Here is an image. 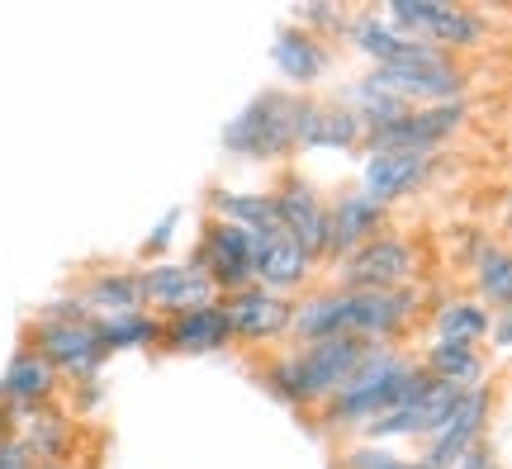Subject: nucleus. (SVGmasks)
<instances>
[{
	"label": "nucleus",
	"mask_w": 512,
	"mask_h": 469,
	"mask_svg": "<svg viewBox=\"0 0 512 469\" xmlns=\"http://www.w3.org/2000/svg\"><path fill=\"white\" fill-rule=\"evenodd\" d=\"M427 384H432V375L422 370L418 351L375 342L366 351V361L356 365V375H351L309 422L328 436V441H356L370 422H380L384 413H394L403 398H413L418 389H427Z\"/></svg>",
	"instance_id": "2"
},
{
	"label": "nucleus",
	"mask_w": 512,
	"mask_h": 469,
	"mask_svg": "<svg viewBox=\"0 0 512 469\" xmlns=\"http://www.w3.org/2000/svg\"><path fill=\"white\" fill-rule=\"evenodd\" d=\"M389 214H394V209L375 204V199H370L366 190H356V185L328 195V266H337V261L351 256L356 247H366L370 237H380L384 228H389Z\"/></svg>",
	"instance_id": "19"
},
{
	"label": "nucleus",
	"mask_w": 512,
	"mask_h": 469,
	"mask_svg": "<svg viewBox=\"0 0 512 469\" xmlns=\"http://www.w3.org/2000/svg\"><path fill=\"white\" fill-rule=\"evenodd\" d=\"M332 62H337V48L323 43V38H313L309 29H299V24H280L271 38V67L280 76V86L294 95H318V86L328 81Z\"/></svg>",
	"instance_id": "17"
},
{
	"label": "nucleus",
	"mask_w": 512,
	"mask_h": 469,
	"mask_svg": "<svg viewBox=\"0 0 512 469\" xmlns=\"http://www.w3.org/2000/svg\"><path fill=\"white\" fill-rule=\"evenodd\" d=\"M384 15L408 38H422L460 62L494 43V19L479 5H460V0H384Z\"/></svg>",
	"instance_id": "4"
},
{
	"label": "nucleus",
	"mask_w": 512,
	"mask_h": 469,
	"mask_svg": "<svg viewBox=\"0 0 512 469\" xmlns=\"http://www.w3.org/2000/svg\"><path fill=\"white\" fill-rule=\"evenodd\" d=\"M494 403H498L494 384H479V389H470V394H460L451 422H446L437 436H427L418 451H413L418 455V469H456L465 455L475 451L479 441H489Z\"/></svg>",
	"instance_id": "11"
},
{
	"label": "nucleus",
	"mask_w": 512,
	"mask_h": 469,
	"mask_svg": "<svg viewBox=\"0 0 512 469\" xmlns=\"http://www.w3.org/2000/svg\"><path fill=\"white\" fill-rule=\"evenodd\" d=\"M34 318H48V323H95L91 304H86L72 285L62 289V294H53V299H43V304L34 308Z\"/></svg>",
	"instance_id": "30"
},
{
	"label": "nucleus",
	"mask_w": 512,
	"mask_h": 469,
	"mask_svg": "<svg viewBox=\"0 0 512 469\" xmlns=\"http://www.w3.org/2000/svg\"><path fill=\"white\" fill-rule=\"evenodd\" d=\"M19 346H34L57 375L76 384V379H100L110 365V351L100 346L95 323H48V318H29L19 332Z\"/></svg>",
	"instance_id": "7"
},
{
	"label": "nucleus",
	"mask_w": 512,
	"mask_h": 469,
	"mask_svg": "<svg viewBox=\"0 0 512 469\" xmlns=\"http://www.w3.org/2000/svg\"><path fill=\"white\" fill-rule=\"evenodd\" d=\"M62 394H67V379L57 375L34 346H15L10 351V361L0 370V398L5 403H15L19 413H34V408L62 403Z\"/></svg>",
	"instance_id": "21"
},
{
	"label": "nucleus",
	"mask_w": 512,
	"mask_h": 469,
	"mask_svg": "<svg viewBox=\"0 0 512 469\" xmlns=\"http://www.w3.org/2000/svg\"><path fill=\"white\" fill-rule=\"evenodd\" d=\"M294 308H299V299L275 294V289H261V285H247L223 299V313H228V323H233V342L256 351V356H261V351H280V346L290 342Z\"/></svg>",
	"instance_id": "10"
},
{
	"label": "nucleus",
	"mask_w": 512,
	"mask_h": 469,
	"mask_svg": "<svg viewBox=\"0 0 512 469\" xmlns=\"http://www.w3.org/2000/svg\"><path fill=\"white\" fill-rule=\"evenodd\" d=\"M19 427H24V413H19L15 403H5V398H0V441H15Z\"/></svg>",
	"instance_id": "36"
},
{
	"label": "nucleus",
	"mask_w": 512,
	"mask_h": 469,
	"mask_svg": "<svg viewBox=\"0 0 512 469\" xmlns=\"http://www.w3.org/2000/svg\"><path fill=\"white\" fill-rule=\"evenodd\" d=\"M294 119H299V95L285 91V86H266L223 124L219 143L233 162H247V166L290 162L299 152L294 147Z\"/></svg>",
	"instance_id": "3"
},
{
	"label": "nucleus",
	"mask_w": 512,
	"mask_h": 469,
	"mask_svg": "<svg viewBox=\"0 0 512 469\" xmlns=\"http://www.w3.org/2000/svg\"><path fill=\"white\" fill-rule=\"evenodd\" d=\"M38 469H57V465H38Z\"/></svg>",
	"instance_id": "39"
},
{
	"label": "nucleus",
	"mask_w": 512,
	"mask_h": 469,
	"mask_svg": "<svg viewBox=\"0 0 512 469\" xmlns=\"http://www.w3.org/2000/svg\"><path fill=\"white\" fill-rule=\"evenodd\" d=\"M100 403H105V375L100 379H76V384H67V394H62V408H67L72 417H91Z\"/></svg>",
	"instance_id": "32"
},
{
	"label": "nucleus",
	"mask_w": 512,
	"mask_h": 469,
	"mask_svg": "<svg viewBox=\"0 0 512 469\" xmlns=\"http://www.w3.org/2000/svg\"><path fill=\"white\" fill-rule=\"evenodd\" d=\"M271 195H275V228H285L313 261H328V195L299 171H285L271 185Z\"/></svg>",
	"instance_id": "12"
},
{
	"label": "nucleus",
	"mask_w": 512,
	"mask_h": 469,
	"mask_svg": "<svg viewBox=\"0 0 512 469\" xmlns=\"http://www.w3.org/2000/svg\"><path fill=\"white\" fill-rule=\"evenodd\" d=\"M0 469H38L34 465V455L24 451V441H0Z\"/></svg>",
	"instance_id": "34"
},
{
	"label": "nucleus",
	"mask_w": 512,
	"mask_h": 469,
	"mask_svg": "<svg viewBox=\"0 0 512 469\" xmlns=\"http://www.w3.org/2000/svg\"><path fill=\"white\" fill-rule=\"evenodd\" d=\"M422 370L441 384H456V389H479L489 384V351L484 346H465V342H432L418 351Z\"/></svg>",
	"instance_id": "25"
},
{
	"label": "nucleus",
	"mask_w": 512,
	"mask_h": 469,
	"mask_svg": "<svg viewBox=\"0 0 512 469\" xmlns=\"http://www.w3.org/2000/svg\"><path fill=\"white\" fill-rule=\"evenodd\" d=\"M427 308L432 304H427L422 285H408V289L313 285L309 294H299L290 346L328 342V337H361V342L403 346V337L422 323V313H427Z\"/></svg>",
	"instance_id": "1"
},
{
	"label": "nucleus",
	"mask_w": 512,
	"mask_h": 469,
	"mask_svg": "<svg viewBox=\"0 0 512 469\" xmlns=\"http://www.w3.org/2000/svg\"><path fill=\"white\" fill-rule=\"evenodd\" d=\"M72 289L91 304L95 318L143 308V280H138V266H86V271L72 280Z\"/></svg>",
	"instance_id": "22"
},
{
	"label": "nucleus",
	"mask_w": 512,
	"mask_h": 469,
	"mask_svg": "<svg viewBox=\"0 0 512 469\" xmlns=\"http://www.w3.org/2000/svg\"><path fill=\"white\" fill-rule=\"evenodd\" d=\"M489 323H494V308L479 304L475 294H446L441 304L427 308V332H432V342L484 346L489 342Z\"/></svg>",
	"instance_id": "23"
},
{
	"label": "nucleus",
	"mask_w": 512,
	"mask_h": 469,
	"mask_svg": "<svg viewBox=\"0 0 512 469\" xmlns=\"http://www.w3.org/2000/svg\"><path fill=\"white\" fill-rule=\"evenodd\" d=\"M95 332H100V346L110 356H119V351H162V318L152 308L95 318Z\"/></svg>",
	"instance_id": "26"
},
{
	"label": "nucleus",
	"mask_w": 512,
	"mask_h": 469,
	"mask_svg": "<svg viewBox=\"0 0 512 469\" xmlns=\"http://www.w3.org/2000/svg\"><path fill=\"white\" fill-rule=\"evenodd\" d=\"M465 124H470V100L418 105L408 114H399L394 124L370 128L366 143H361V157H370V152H427V157H441V147L456 143Z\"/></svg>",
	"instance_id": "6"
},
{
	"label": "nucleus",
	"mask_w": 512,
	"mask_h": 469,
	"mask_svg": "<svg viewBox=\"0 0 512 469\" xmlns=\"http://www.w3.org/2000/svg\"><path fill=\"white\" fill-rule=\"evenodd\" d=\"M204 218H223L233 228L261 233V228H275V195L271 190H247V185H209L204 190Z\"/></svg>",
	"instance_id": "24"
},
{
	"label": "nucleus",
	"mask_w": 512,
	"mask_h": 469,
	"mask_svg": "<svg viewBox=\"0 0 512 469\" xmlns=\"http://www.w3.org/2000/svg\"><path fill=\"white\" fill-rule=\"evenodd\" d=\"M508 214H512V185H508Z\"/></svg>",
	"instance_id": "38"
},
{
	"label": "nucleus",
	"mask_w": 512,
	"mask_h": 469,
	"mask_svg": "<svg viewBox=\"0 0 512 469\" xmlns=\"http://www.w3.org/2000/svg\"><path fill=\"white\" fill-rule=\"evenodd\" d=\"M19 441H24V451L34 455V465L81 469L86 427H81V417H72L67 408H62V403H48V408H34V413H24Z\"/></svg>",
	"instance_id": "18"
},
{
	"label": "nucleus",
	"mask_w": 512,
	"mask_h": 469,
	"mask_svg": "<svg viewBox=\"0 0 512 469\" xmlns=\"http://www.w3.org/2000/svg\"><path fill=\"white\" fill-rule=\"evenodd\" d=\"M441 157H427V152H370L361 157V181L356 190H366L375 204L394 209L403 199L422 195L427 185L437 181Z\"/></svg>",
	"instance_id": "15"
},
{
	"label": "nucleus",
	"mask_w": 512,
	"mask_h": 469,
	"mask_svg": "<svg viewBox=\"0 0 512 469\" xmlns=\"http://www.w3.org/2000/svg\"><path fill=\"white\" fill-rule=\"evenodd\" d=\"M456 469H503V465H498V451H494V446H489V441H479L475 451L465 455Z\"/></svg>",
	"instance_id": "35"
},
{
	"label": "nucleus",
	"mask_w": 512,
	"mask_h": 469,
	"mask_svg": "<svg viewBox=\"0 0 512 469\" xmlns=\"http://www.w3.org/2000/svg\"><path fill=\"white\" fill-rule=\"evenodd\" d=\"M233 323L219 304L190 308V313H176V318H162V351L166 356H223L233 351Z\"/></svg>",
	"instance_id": "20"
},
{
	"label": "nucleus",
	"mask_w": 512,
	"mask_h": 469,
	"mask_svg": "<svg viewBox=\"0 0 512 469\" xmlns=\"http://www.w3.org/2000/svg\"><path fill=\"white\" fill-rule=\"evenodd\" d=\"M470 280H475V299L479 304L498 308H512V247L508 242H484L470 261Z\"/></svg>",
	"instance_id": "27"
},
{
	"label": "nucleus",
	"mask_w": 512,
	"mask_h": 469,
	"mask_svg": "<svg viewBox=\"0 0 512 469\" xmlns=\"http://www.w3.org/2000/svg\"><path fill=\"white\" fill-rule=\"evenodd\" d=\"M181 204L176 209H166L157 223H152V233L143 237V247H138V266L143 261H162V256H171V242H176V228H181Z\"/></svg>",
	"instance_id": "31"
},
{
	"label": "nucleus",
	"mask_w": 512,
	"mask_h": 469,
	"mask_svg": "<svg viewBox=\"0 0 512 469\" xmlns=\"http://www.w3.org/2000/svg\"><path fill=\"white\" fill-rule=\"evenodd\" d=\"M422 280V247L408 233L384 228L380 237H370L366 247H356L332 266L328 285L337 289H408Z\"/></svg>",
	"instance_id": "5"
},
{
	"label": "nucleus",
	"mask_w": 512,
	"mask_h": 469,
	"mask_svg": "<svg viewBox=\"0 0 512 469\" xmlns=\"http://www.w3.org/2000/svg\"><path fill=\"white\" fill-rule=\"evenodd\" d=\"M290 24L309 29L323 43H342L351 29V5H342V0H304V5L290 10Z\"/></svg>",
	"instance_id": "28"
},
{
	"label": "nucleus",
	"mask_w": 512,
	"mask_h": 469,
	"mask_svg": "<svg viewBox=\"0 0 512 469\" xmlns=\"http://www.w3.org/2000/svg\"><path fill=\"white\" fill-rule=\"evenodd\" d=\"M366 128L337 95H299V119H294V147L299 152H351L361 157Z\"/></svg>",
	"instance_id": "16"
},
{
	"label": "nucleus",
	"mask_w": 512,
	"mask_h": 469,
	"mask_svg": "<svg viewBox=\"0 0 512 469\" xmlns=\"http://www.w3.org/2000/svg\"><path fill=\"white\" fill-rule=\"evenodd\" d=\"M138 280H143V308H152L157 318H176V313H190V308L219 304L223 294L214 289V280L204 275V266L195 256H162V261H143L138 266Z\"/></svg>",
	"instance_id": "9"
},
{
	"label": "nucleus",
	"mask_w": 512,
	"mask_h": 469,
	"mask_svg": "<svg viewBox=\"0 0 512 469\" xmlns=\"http://www.w3.org/2000/svg\"><path fill=\"white\" fill-rule=\"evenodd\" d=\"M318 266H323V261H313L285 228H261V233H252V275L261 289H275V294L299 299V294L313 289Z\"/></svg>",
	"instance_id": "14"
},
{
	"label": "nucleus",
	"mask_w": 512,
	"mask_h": 469,
	"mask_svg": "<svg viewBox=\"0 0 512 469\" xmlns=\"http://www.w3.org/2000/svg\"><path fill=\"white\" fill-rule=\"evenodd\" d=\"M337 469H418V455H408L403 446H384V441H342L337 451Z\"/></svg>",
	"instance_id": "29"
},
{
	"label": "nucleus",
	"mask_w": 512,
	"mask_h": 469,
	"mask_svg": "<svg viewBox=\"0 0 512 469\" xmlns=\"http://www.w3.org/2000/svg\"><path fill=\"white\" fill-rule=\"evenodd\" d=\"M494 351H503V356H512V308H498L494 323H489V342Z\"/></svg>",
	"instance_id": "33"
},
{
	"label": "nucleus",
	"mask_w": 512,
	"mask_h": 469,
	"mask_svg": "<svg viewBox=\"0 0 512 469\" xmlns=\"http://www.w3.org/2000/svg\"><path fill=\"white\" fill-rule=\"evenodd\" d=\"M508 247H512V214H508Z\"/></svg>",
	"instance_id": "37"
},
{
	"label": "nucleus",
	"mask_w": 512,
	"mask_h": 469,
	"mask_svg": "<svg viewBox=\"0 0 512 469\" xmlns=\"http://www.w3.org/2000/svg\"><path fill=\"white\" fill-rule=\"evenodd\" d=\"M366 76L403 105H456L470 100V67L460 57L441 62H394V67H366Z\"/></svg>",
	"instance_id": "8"
},
{
	"label": "nucleus",
	"mask_w": 512,
	"mask_h": 469,
	"mask_svg": "<svg viewBox=\"0 0 512 469\" xmlns=\"http://www.w3.org/2000/svg\"><path fill=\"white\" fill-rule=\"evenodd\" d=\"M190 256L204 266V275L214 280V289H219L223 299L238 294V289H247V285H256L252 233H247V228H233V223H223V218H204Z\"/></svg>",
	"instance_id": "13"
}]
</instances>
